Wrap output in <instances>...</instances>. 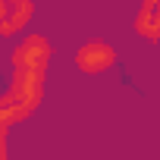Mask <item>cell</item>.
Instances as JSON below:
<instances>
[{
	"label": "cell",
	"instance_id": "obj_1",
	"mask_svg": "<svg viewBox=\"0 0 160 160\" xmlns=\"http://www.w3.org/2000/svg\"><path fill=\"white\" fill-rule=\"evenodd\" d=\"M75 69L85 72V75H101L107 69H113L116 63V47L104 38H91V41H82L75 47Z\"/></svg>",
	"mask_w": 160,
	"mask_h": 160
},
{
	"label": "cell",
	"instance_id": "obj_2",
	"mask_svg": "<svg viewBox=\"0 0 160 160\" xmlns=\"http://www.w3.org/2000/svg\"><path fill=\"white\" fill-rule=\"evenodd\" d=\"M35 19V0H0V38H16Z\"/></svg>",
	"mask_w": 160,
	"mask_h": 160
},
{
	"label": "cell",
	"instance_id": "obj_3",
	"mask_svg": "<svg viewBox=\"0 0 160 160\" xmlns=\"http://www.w3.org/2000/svg\"><path fill=\"white\" fill-rule=\"evenodd\" d=\"M50 60H53V47H50V41L44 38V35H25L19 44H16V50H13V57H10V63H25V66H50Z\"/></svg>",
	"mask_w": 160,
	"mask_h": 160
},
{
	"label": "cell",
	"instance_id": "obj_4",
	"mask_svg": "<svg viewBox=\"0 0 160 160\" xmlns=\"http://www.w3.org/2000/svg\"><path fill=\"white\" fill-rule=\"evenodd\" d=\"M132 28L141 41L148 44H160V10H148V7H138L135 19H132Z\"/></svg>",
	"mask_w": 160,
	"mask_h": 160
},
{
	"label": "cell",
	"instance_id": "obj_5",
	"mask_svg": "<svg viewBox=\"0 0 160 160\" xmlns=\"http://www.w3.org/2000/svg\"><path fill=\"white\" fill-rule=\"evenodd\" d=\"M0 160H7V126H0Z\"/></svg>",
	"mask_w": 160,
	"mask_h": 160
},
{
	"label": "cell",
	"instance_id": "obj_6",
	"mask_svg": "<svg viewBox=\"0 0 160 160\" xmlns=\"http://www.w3.org/2000/svg\"><path fill=\"white\" fill-rule=\"evenodd\" d=\"M141 7H148V10H160V0H141Z\"/></svg>",
	"mask_w": 160,
	"mask_h": 160
}]
</instances>
